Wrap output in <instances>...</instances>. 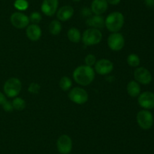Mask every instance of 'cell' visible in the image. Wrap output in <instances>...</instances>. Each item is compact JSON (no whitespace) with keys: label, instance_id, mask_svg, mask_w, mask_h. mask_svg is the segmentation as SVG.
Segmentation results:
<instances>
[{"label":"cell","instance_id":"6da1fadb","mask_svg":"<svg viewBox=\"0 0 154 154\" xmlns=\"http://www.w3.org/2000/svg\"><path fill=\"white\" fill-rule=\"evenodd\" d=\"M73 78L78 84L87 86L94 80L95 71L91 66L81 65L74 70Z\"/></svg>","mask_w":154,"mask_h":154},{"label":"cell","instance_id":"7a4b0ae2","mask_svg":"<svg viewBox=\"0 0 154 154\" xmlns=\"http://www.w3.org/2000/svg\"><path fill=\"white\" fill-rule=\"evenodd\" d=\"M125 18L123 14L119 11H114L109 14L105 20V27L112 33H117L122 29L124 24Z\"/></svg>","mask_w":154,"mask_h":154},{"label":"cell","instance_id":"3957f363","mask_svg":"<svg viewBox=\"0 0 154 154\" xmlns=\"http://www.w3.org/2000/svg\"><path fill=\"white\" fill-rule=\"evenodd\" d=\"M102 33L98 29L89 28L83 33L82 42L87 46L97 45L102 41Z\"/></svg>","mask_w":154,"mask_h":154},{"label":"cell","instance_id":"277c9868","mask_svg":"<svg viewBox=\"0 0 154 154\" xmlns=\"http://www.w3.org/2000/svg\"><path fill=\"white\" fill-rule=\"evenodd\" d=\"M22 88L20 80L15 77L8 79L4 85L5 94L9 98H14L20 94Z\"/></svg>","mask_w":154,"mask_h":154},{"label":"cell","instance_id":"5b68a950","mask_svg":"<svg viewBox=\"0 0 154 154\" xmlns=\"http://www.w3.org/2000/svg\"><path fill=\"white\" fill-rule=\"evenodd\" d=\"M137 122L142 129L147 130L153 125V116L149 110H142L137 113Z\"/></svg>","mask_w":154,"mask_h":154},{"label":"cell","instance_id":"8992f818","mask_svg":"<svg viewBox=\"0 0 154 154\" xmlns=\"http://www.w3.org/2000/svg\"><path fill=\"white\" fill-rule=\"evenodd\" d=\"M69 98L75 104H84L88 101L89 95L84 88L75 87L69 91Z\"/></svg>","mask_w":154,"mask_h":154},{"label":"cell","instance_id":"52a82bcc","mask_svg":"<svg viewBox=\"0 0 154 154\" xmlns=\"http://www.w3.org/2000/svg\"><path fill=\"white\" fill-rule=\"evenodd\" d=\"M108 45L112 51H118L123 49L125 45V39L120 33H112L108 39Z\"/></svg>","mask_w":154,"mask_h":154},{"label":"cell","instance_id":"ba28073f","mask_svg":"<svg viewBox=\"0 0 154 154\" xmlns=\"http://www.w3.org/2000/svg\"><path fill=\"white\" fill-rule=\"evenodd\" d=\"M57 147L61 154L70 153L72 149V138L67 134H63L57 139Z\"/></svg>","mask_w":154,"mask_h":154},{"label":"cell","instance_id":"9c48e42d","mask_svg":"<svg viewBox=\"0 0 154 154\" xmlns=\"http://www.w3.org/2000/svg\"><path fill=\"white\" fill-rule=\"evenodd\" d=\"M10 20L12 25L17 29L25 28L29 24V17L22 12H14L11 14Z\"/></svg>","mask_w":154,"mask_h":154},{"label":"cell","instance_id":"30bf717a","mask_svg":"<svg viewBox=\"0 0 154 154\" xmlns=\"http://www.w3.org/2000/svg\"><path fill=\"white\" fill-rule=\"evenodd\" d=\"M138 104L145 110L154 108V93L151 91H144L138 95Z\"/></svg>","mask_w":154,"mask_h":154},{"label":"cell","instance_id":"8fae6325","mask_svg":"<svg viewBox=\"0 0 154 154\" xmlns=\"http://www.w3.org/2000/svg\"><path fill=\"white\" fill-rule=\"evenodd\" d=\"M114 63L108 59H101L95 63V70L99 75H108L112 72Z\"/></svg>","mask_w":154,"mask_h":154},{"label":"cell","instance_id":"7c38bea8","mask_svg":"<svg viewBox=\"0 0 154 154\" xmlns=\"http://www.w3.org/2000/svg\"><path fill=\"white\" fill-rule=\"evenodd\" d=\"M134 77L137 82L148 85L152 81V75L150 71L144 67H138L134 72Z\"/></svg>","mask_w":154,"mask_h":154},{"label":"cell","instance_id":"4fadbf2b","mask_svg":"<svg viewBox=\"0 0 154 154\" xmlns=\"http://www.w3.org/2000/svg\"><path fill=\"white\" fill-rule=\"evenodd\" d=\"M58 5V0H44L42 2L41 9L44 14L51 17L57 11Z\"/></svg>","mask_w":154,"mask_h":154},{"label":"cell","instance_id":"5bb4252c","mask_svg":"<svg viewBox=\"0 0 154 154\" xmlns=\"http://www.w3.org/2000/svg\"><path fill=\"white\" fill-rule=\"evenodd\" d=\"M26 36L32 42H36L42 37V32L41 27L38 24H32L26 27Z\"/></svg>","mask_w":154,"mask_h":154},{"label":"cell","instance_id":"9a60e30c","mask_svg":"<svg viewBox=\"0 0 154 154\" xmlns=\"http://www.w3.org/2000/svg\"><path fill=\"white\" fill-rule=\"evenodd\" d=\"M108 7L106 0H93L91 4V11L96 15H101L105 13Z\"/></svg>","mask_w":154,"mask_h":154},{"label":"cell","instance_id":"2e32d148","mask_svg":"<svg viewBox=\"0 0 154 154\" xmlns=\"http://www.w3.org/2000/svg\"><path fill=\"white\" fill-rule=\"evenodd\" d=\"M74 14V8L70 5H65L60 8L57 13V17L59 21H67Z\"/></svg>","mask_w":154,"mask_h":154},{"label":"cell","instance_id":"e0dca14e","mask_svg":"<svg viewBox=\"0 0 154 154\" xmlns=\"http://www.w3.org/2000/svg\"><path fill=\"white\" fill-rule=\"evenodd\" d=\"M87 25L89 27H91V28L96 29H103L105 27V19L101 15H96L91 16L90 18H87Z\"/></svg>","mask_w":154,"mask_h":154},{"label":"cell","instance_id":"ac0fdd59","mask_svg":"<svg viewBox=\"0 0 154 154\" xmlns=\"http://www.w3.org/2000/svg\"><path fill=\"white\" fill-rule=\"evenodd\" d=\"M127 92L132 98H136L141 93V87L136 81H130L127 85Z\"/></svg>","mask_w":154,"mask_h":154},{"label":"cell","instance_id":"d6986e66","mask_svg":"<svg viewBox=\"0 0 154 154\" xmlns=\"http://www.w3.org/2000/svg\"><path fill=\"white\" fill-rule=\"evenodd\" d=\"M67 36L69 41L74 43H78L81 39V32L75 27H72L68 30Z\"/></svg>","mask_w":154,"mask_h":154},{"label":"cell","instance_id":"ffe728a7","mask_svg":"<svg viewBox=\"0 0 154 154\" xmlns=\"http://www.w3.org/2000/svg\"><path fill=\"white\" fill-rule=\"evenodd\" d=\"M48 28H49V31L51 34L54 35V36H57V35L60 34V32H61L62 24L59 21L54 20L50 23Z\"/></svg>","mask_w":154,"mask_h":154},{"label":"cell","instance_id":"44dd1931","mask_svg":"<svg viewBox=\"0 0 154 154\" xmlns=\"http://www.w3.org/2000/svg\"><path fill=\"white\" fill-rule=\"evenodd\" d=\"M60 87L63 91H69L72 85V82L71 79L68 76H63L60 80Z\"/></svg>","mask_w":154,"mask_h":154},{"label":"cell","instance_id":"7402d4cb","mask_svg":"<svg viewBox=\"0 0 154 154\" xmlns=\"http://www.w3.org/2000/svg\"><path fill=\"white\" fill-rule=\"evenodd\" d=\"M141 60H140L139 57L135 54H130L127 57V63L129 66H132V67H137L139 66Z\"/></svg>","mask_w":154,"mask_h":154},{"label":"cell","instance_id":"603a6c76","mask_svg":"<svg viewBox=\"0 0 154 154\" xmlns=\"http://www.w3.org/2000/svg\"><path fill=\"white\" fill-rule=\"evenodd\" d=\"M12 106L13 108L17 110H23L26 107V102L23 98H16L12 101Z\"/></svg>","mask_w":154,"mask_h":154},{"label":"cell","instance_id":"cb8c5ba5","mask_svg":"<svg viewBox=\"0 0 154 154\" xmlns=\"http://www.w3.org/2000/svg\"><path fill=\"white\" fill-rule=\"evenodd\" d=\"M14 6L19 11H25L28 8L29 2L26 0H15Z\"/></svg>","mask_w":154,"mask_h":154},{"label":"cell","instance_id":"d4e9b609","mask_svg":"<svg viewBox=\"0 0 154 154\" xmlns=\"http://www.w3.org/2000/svg\"><path fill=\"white\" fill-rule=\"evenodd\" d=\"M29 21H31V22L33 23V24H37L42 21V17L39 12L34 11L30 14V16L29 17Z\"/></svg>","mask_w":154,"mask_h":154},{"label":"cell","instance_id":"484cf974","mask_svg":"<svg viewBox=\"0 0 154 154\" xmlns=\"http://www.w3.org/2000/svg\"><path fill=\"white\" fill-rule=\"evenodd\" d=\"M85 63L87 66H93V65H95V63H96V57H95V55H93V54H87V56H86L85 57Z\"/></svg>","mask_w":154,"mask_h":154},{"label":"cell","instance_id":"4316f807","mask_svg":"<svg viewBox=\"0 0 154 154\" xmlns=\"http://www.w3.org/2000/svg\"><path fill=\"white\" fill-rule=\"evenodd\" d=\"M41 89V86L38 83L32 82L28 88V91L32 94H38Z\"/></svg>","mask_w":154,"mask_h":154},{"label":"cell","instance_id":"83f0119b","mask_svg":"<svg viewBox=\"0 0 154 154\" xmlns=\"http://www.w3.org/2000/svg\"><path fill=\"white\" fill-rule=\"evenodd\" d=\"M2 107L4 109V110H5L6 112H11L14 110L13 106H12V103L9 102L8 101H6L4 104H2Z\"/></svg>","mask_w":154,"mask_h":154},{"label":"cell","instance_id":"f1b7e54d","mask_svg":"<svg viewBox=\"0 0 154 154\" xmlns=\"http://www.w3.org/2000/svg\"><path fill=\"white\" fill-rule=\"evenodd\" d=\"M92 13H93V12H92L91 9L88 8H87V7L84 8L81 10V14H82L83 16L87 17V18H90V17L92 16Z\"/></svg>","mask_w":154,"mask_h":154},{"label":"cell","instance_id":"f546056e","mask_svg":"<svg viewBox=\"0 0 154 154\" xmlns=\"http://www.w3.org/2000/svg\"><path fill=\"white\" fill-rule=\"evenodd\" d=\"M6 101H7V100H6V98L4 95V94H2L0 91V105H2Z\"/></svg>","mask_w":154,"mask_h":154},{"label":"cell","instance_id":"4dcf8cb0","mask_svg":"<svg viewBox=\"0 0 154 154\" xmlns=\"http://www.w3.org/2000/svg\"><path fill=\"white\" fill-rule=\"evenodd\" d=\"M106 1L108 2V3H109V4L116 5L119 4V3L120 2V1H121V0H106Z\"/></svg>","mask_w":154,"mask_h":154},{"label":"cell","instance_id":"1f68e13d","mask_svg":"<svg viewBox=\"0 0 154 154\" xmlns=\"http://www.w3.org/2000/svg\"><path fill=\"white\" fill-rule=\"evenodd\" d=\"M145 4L147 6H153L154 5V0H145Z\"/></svg>","mask_w":154,"mask_h":154},{"label":"cell","instance_id":"d6a6232c","mask_svg":"<svg viewBox=\"0 0 154 154\" xmlns=\"http://www.w3.org/2000/svg\"><path fill=\"white\" fill-rule=\"evenodd\" d=\"M72 1L76 2H80V1H81V0H72Z\"/></svg>","mask_w":154,"mask_h":154},{"label":"cell","instance_id":"836d02e7","mask_svg":"<svg viewBox=\"0 0 154 154\" xmlns=\"http://www.w3.org/2000/svg\"><path fill=\"white\" fill-rule=\"evenodd\" d=\"M69 154H70V153H69Z\"/></svg>","mask_w":154,"mask_h":154}]
</instances>
